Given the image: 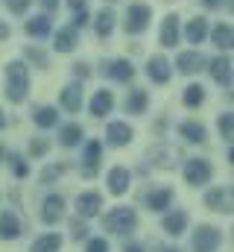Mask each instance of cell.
Here are the masks:
<instances>
[{
    "label": "cell",
    "mask_w": 234,
    "mask_h": 252,
    "mask_svg": "<svg viewBox=\"0 0 234 252\" xmlns=\"http://www.w3.org/2000/svg\"><path fill=\"white\" fill-rule=\"evenodd\" d=\"M146 73H149V79H152V82L164 85V82L170 79V62H167L164 56H152L149 64H146Z\"/></svg>",
    "instance_id": "cell-14"
},
{
    "label": "cell",
    "mask_w": 234,
    "mask_h": 252,
    "mask_svg": "<svg viewBox=\"0 0 234 252\" xmlns=\"http://www.w3.org/2000/svg\"><path fill=\"white\" fill-rule=\"evenodd\" d=\"M88 252H109V241H106V238H94V241H88Z\"/></svg>",
    "instance_id": "cell-36"
},
{
    "label": "cell",
    "mask_w": 234,
    "mask_h": 252,
    "mask_svg": "<svg viewBox=\"0 0 234 252\" xmlns=\"http://www.w3.org/2000/svg\"><path fill=\"white\" fill-rule=\"evenodd\" d=\"M6 35H9V27H6V24H0V38H6Z\"/></svg>",
    "instance_id": "cell-46"
},
{
    "label": "cell",
    "mask_w": 234,
    "mask_h": 252,
    "mask_svg": "<svg viewBox=\"0 0 234 252\" xmlns=\"http://www.w3.org/2000/svg\"><path fill=\"white\" fill-rule=\"evenodd\" d=\"M32 121L41 126V129H50V126L58 124V115H56V109H53V106H41V109H35Z\"/></svg>",
    "instance_id": "cell-29"
},
{
    "label": "cell",
    "mask_w": 234,
    "mask_h": 252,
    "mask_svg": "<svg viewBox=\"0 0 234 252\" xmlns=\"http://www.w3.org/2000/svg\"><path fill=\"white\" fill-rule=\"evenodd\" d=\"M106 182H109V190H112L115 196H120V193H126L129 182H132V176H129V170H126V167H112Z\"/></svg>",
    "instance_id": "cell-15"
},
{
    "label": "cell",
    "mask_w": 234,
    "mask_h": 252,
    "mask_svg": "<svg viewBox=\"0 0 234 252\" xmlns=\"http://www.w3.org/2000/svg\"><path fill=\"white\" fill-rule=\"evenodd\" d=\"M202 3H205L208 9H220V6H223V0H202Z\"/></svg>",
    "instance_id": "cell-44"
},
{
    "label": "cell",
    "mask_w": 234,
    "mask_h": 252,
    "mask_svg": "<svg viewBox=\"0 0 234 252\" xmlns=\"http://www.w3.org/2000/svg\"><path fill=\"white\" fill-rule=\"evenodd\" d=\"M70 232H73V238H76V241H82V238H85V232H88V229H85V226H82V223H79V220H73V223H70Z\"/></svg>",
    "instance_id": "cell-39"
},
{
    "label": "cell",
    "mask_w": 234,
    "mask_h": 252,
    "mask_svg": "<svg viewBox=\"0 0 234 252\" xmlns=\"http://www.w3.org/2000/svg\"><path fill=\"white\" fill-rule=\"evenodd\" d=\"M167 252H178V250H167Z\"/></svg>",
    "instance_id": "cell-51"
},
{
    "label": "cell",
    "mask_w": 234,
    "mask_h": 252,
    "mask_svg": "<svg viewBox=\"0 0 234 252\" xmlns=\"http://www.w3.org/2000/svg\"><path fill=\"white\" fill-rule=\"evenodd\" d=\"M41 3H44V9H50V12L58 6V0H41Z\"/></svg>",
    "instance_id": "cell-45"
},
{
    "label": "cell",
    "mask_w": 234,
    "mask_h": 252,
    "mask_svg": "<svg viewBox=\"0 0 234 252\" xmlns=\"http://www.w3.org/2000/svg\"><path fill=\"white\" fill-rule=\"evenodd\" d=\"M58 97H61V106H64L67 112H79V106H82V88H79V82L64 85V88L58 91Z\"/></svg>",
    "instance_id": "cell-13"
},
{
    "label": "cell",
    "mask_w": 234,
    "mask_h": 252,
    "mask_svg": "<svg viewBox=\"0 0 234 252\" xmlns=\"http://www.w3.org/2000/svg\"><path fill=\"white\" fill-rule=\"evenodd\" d=\"M112 109H115V97H112V91H97L94 100H91V115H94V118H103V115H109Z\"/></svg>",
    "instance_id": "cell-18"
},
{
    "label": "cell",
    "mask_w": 234,
    "mask_h": 252,
    "mask_svg": "<svg viewBox=\"0 0 234 252\" xmlns=\"http://www.w3.org/2000/svg\"><path fill=\"white\" fill-rule=\"evenodd\" d=\"M100 208H103V196L100 193H94V190L79 193V199H76V214L79 217H97Z\"/></svg>",
    "instance_id": "cell-8"
},
{
    "label": "cell",
    "mask_w": 234,
    "mask_h": 252,
    "mask_svg": "<svg viewBox=\"0 0 234 252\" xmlns=\"http://www.w3.org/2000/svg\"><path fill=\"white\" fill-rule=\"evenodd\" d=\"M73 73H76V76H85V79H88V76H91V67H88L85 62H76V64H73Z\"/></svg>",
    "instance_id": "cell-40"
},
{
    "label": "cell",
    "mask_w": 234,
    "mask_h": 252,
    "mask_svg": "<svg viewBox=\"0 0 234 252\" xmlns=\"http://www.w3.org/2000/svg\"><path fill=\"white\" fill-rule=\"evenodd\" d=\"M103 223H106L109 232H115V235H126V232L135 229L138 214H135L132 208H126V205H120V208H115V211H109V217H106Z\"/></svg>",
    "instance_id": "cell-2"
},
{
    "label": "cell",
    "mask_w": 234,
    "mask_h": 252,
    "mask_svg": "<svg viewBox=\"0 0 234 252\" xmlns=\"http://www.w3.org/2000/svg\"><path fill=\"white\" fill-rule=\"evenodd\" d=\"M126 112L129 115H144L146 112V91L144 88H132L126 97Z\"/></svg>",
    "instance_id": "cell-22"
},
{
    "label": "cell",
    "mask_w": 234,
    "mask_h": 252,
    "mask_svg": "<svg viewBox=\"0 0 234 252\" xmlns=\"http://www.w3.org/2000/svg\"><path fill=\"white\" fill-rule=\"evenodd\" d=\"M126 252H144V250H141V247H135V244H132V247H126Z\"/></svg>",
    "instance_id": "cell-47"
},
{
    "label": "cell",
    "mask_w": 234,
    "mask_h": 252,
    "mask_svg": "<svg viewBox=\"0 0 234 252\" xmlns=\"http://www.w3.org/2000/svg\"><path fill=\"white\" fill-rule=\"evenodd\" d=\"M211 41H214L220 50H232V47H234V27H229V24H220V27H214V32H211Z\"/></svg>",
    "instance_id": "cell-20"
},
{
    "label": "cell",
    "mask_w": 234,
    "mask_h": 252,
    "mask_svg": "<svg viewBox=\"0 0 234 252\" xmlns=\"http://www.w3.org/2000/svg\"><path fill=\"white\" fill-rule=\"evenodd\" d=\"M12 173H15V176H21V179H24V176H27V173H29V167H27V164H24V161H21V158H18V156H12Z\"/></svg>",
    "instance_id": "cell-35"
},
{
    "label": "cell",
    "mask_w": 234,
    "mask_h": 252,
    "mask_svg": "<svg viewBox=\"0 0 234 252\" xmlns=\"http://www.w3.org/2000/svg\"><path fill=\"white\" fill-rule=\"evenodd\" d=\"M184 35H187V41H190V44H202V38L208 35V24H205L202 18H193V21H187Z\"/></svg>",
    "instance_id": "cell-27"
},
{
    "label": "cell",
    "mask_w": 234,
    "mask_h": 252,
    "mask_svg": "<svg viewBox=\"0 0 234 252\" xmlns=\"http://www.w3.org/2000/svg\"><path fill=\"white\" fill-rule=\"evenodd\" d=\"M176 67H178L181 73H196V70H202V67H205V56H202V53H196V50L178 53V59H176Z\"/></svg>",
    "instance_id": "cell-11"
},
{
    "label": "cell",
    "mask_w": 234,
    "mask_h": 252,
    "mask_svg": "<svg viewBox=\"0 0 234 252\" xmlns=\"http://www.w3.org/2000/svg\"><path fill=\"white\" fill-rule=\"evenodd\" d=\"M170 202H173V190L170 188H158L146 196V205L152 211H164V208H170Z\"/></svg>",
    "instance_id": "cell-23"
},
{
    "label": "cell",
    "mask_w": 234,
    "mask_h": 252,
    "mask_svg": "<svg viewBox=\"0 0 234 252\" xmlns=\"http://www.w3.org/2000/svg\"><path fill=\"white\" fill-rule=\"evenodd\" d=\"M3 156H6V150H3V147H0V161H3Z\"/></svg>",
    "instance_id": "cell-50"
},
{
    "label": "cell",
    "mask_w": 234,
    "mask_h": 252,
    "mask_svg": "<svg viewBox=\"0 0 234 252\" xmlns=\"http://www.w3.org/2000/svg\"><path fill=\"white\" fill-rule=\"evenodd\" d=\"M229 161H232V164H234V147H232V153H229Z\"/></svg>",
    "instance_id": "cell-49"
},
{
    "label": "cell",
    "mask_w": 234,
    "mask_h": 252,
    "mask_svg": "<svg viewBox=\"0 0 234 252\" xmlns=\"http://www.w3.org/2000/svg\"><path fill=\"white\" fill-rule=\"evenodd\" d=\"M205 205L214 211H234V190L232 188H211L205 193Z\"/></svg>",
    "instance_id": "cell-6"
},
{
    "label": "cell",
    "mask_w": 234,
    "mask_h": 252,
    "mask_svg": "<svg viewBox=\"0 0 234 252\" xmlns=\"http://www.w3.org/2000/svg\"><path fill=\"white\" fill-rule=\"evenodd\" d=\"M47 153V141H32L29 144V156H44Z\"/></svg>",
    "instance_id": "cell-38"
},
{
    "label": "cell",
    "mask_w": 234,
    "mask_h": 252,
    "mask_svg": "<svg viewBox=\"0 0 234 252\" xmlns=\"http://www.w3.org/2000/svg\"><path fill=\"white\" fill-rule=\"evenodd\" d=\"M161 226H164V232H167V235H181V232H184V226H187V214H184V211H173V214H167V217H164V223H161Z\"/></svg>",
    "instance_id": "cell-25"
},
{
    "label": "cell",
    "mask_w": 234,
    "mask_h": 252,
    "mask_svg": "<svg viewBox=\"0 0 234 252\" xmlns=\"http://www.w3.org/2000/svg\"><path fill=\"white\" fill-rule=\"evenodd\" d=\"M149 18H152V12H149L146 3H132L129 12H126V32H129V35L144 32V30L149 27Z\"/></svg>",
    "instance_id": "cell-3"
},
{
    "label": "cell",
    "mask_w": 234,
    "mask_h": 252,
    "mask_svg": "<svg viewBox=\"0 0 234 252\" xmlns=\"http://www.w3.org/2000/svg\"><path fill=\"white\" fill-rule=\"evenodd\" d=\"M211 164L205 161V158H190L187 164H184V179H187V185H205L208 179H211Z\"/></svg>",
    "instance_id": "cell-5"
},
{
    "label": "cell",
    "mask_w": 234,
    "mask_h": 252,
    "mask_svg": "<svg viewBox=\"0 0 234 252\" xmlns=\"http://www.w3.org/2000/svg\"><path fill=\"white\" fill-rule=\"evenodd\" d=\"M220 241H223L220 229H214V226H199L196 235H193V250L196 252H214L220 247Z\"/></svg>",
    "instance_id": "cell-4"
},
{
    "label": "cell",
    "mask_w": 234,
    "mask_h": 252,
    "mask_svg": "<svg viewBox=\"0 0 234 252\" xmlns=\"http://www.w3.org/2000/svg\"><path fill=\"white\" fill-rule=\"evenodd\" d=\"M161 44H164V47H176V44H178V18H176V15H167V18H164Z\"/></svg>",
    "instance_id": "cell-21"
},
{
    "label": "cell",
    "mask_w": 234,
    "mask_h": 252,
    "mask_svg": "<svg viewBox=\"0 0 234 252\" xmlns=\"http://www.w3.org/2000/svg\"><path fill=\"white\" fill-rule=\"evenodd\" d=\"M61 173H64V164H56V167H47V170L41 173V179H44V182H53V179L61 176Z\"/></svg>",
    "instance_id": "cell-37"
},
{
    "label": "cell",
    "mask_w": 234,
    "mask_h": 252,
    "mask_svg": "<svg viewBox=\"0 0 234 252\" xmlns=\"http://www.w3.org/2000/svg\"><path fill=\"white\" fill-rule=\"evenodd\" d=\"M27 35H32V38H44V35H50V18H47V15L29 18V21H27Z\"/></svg>",
    "instance_id": "cell-26"
},
{
    "label": "cell",
    "mask_w": 234,
    "mask_h": 252,
    "mask_svg": "<svg viewBox=\"0 0 234 252\" xmlns=\"http://www.w3.org/2000/svg\"><path fill=\"white\" fill-rule=\"evenodd\" d=\"M94 30H97V35L100 38H109L112 35V30H115V12L106 6L100 15H97V21H94Z\"/></svg>",
    "instance_id": "cell-24"
},
{
    "label": "cell",
    "mask_w": 234,
    "mask_h": 252,
    "mask_svg": "<svg viewBox=\"0 0 234 252\" xmlns=\"http://www.w3.org/2000/svg\"><path fill=\"white\" fill-rule=\"evenodd\" d=\"M106 138H109L112 147H126L132 141V126L120 124V121H112V124L106 126Z\"/></svg>",
    "instance_id": "cell-10"
},
{
    "label": "cell",
    "mask_w": 234,
    "mask_h": 252,
    "mask_svg": "<svg viewBox=\"0 0 234 252\" xmlns=\"http://www.w3.org/2000/svg\"><path fill=\"white\" fill-rule=\"evenodd\" d=\"M211 76H214V82H217V85H232V82H234L232 62H229L226 56L214 59V62H211Z\"/></svg>",
    "instance_id": "cell-12"
},
{
    "label": "cell",
    "mask_w": 234,
    "mask_h": 252,
    "mask_svg": "<svg viewBox=\"0 0 234 252\" xmlns=\"http://www.w3.org/2000/svg\"><path fill=\"white\" fill-rule=\"evenodd\" d=\"M85 24H88V9H79V12H76V21H73V27L79 30V27H85Z\"/></svg>",
    "instance_id": "cell-41"
},
{
    "label": "cell",
    "mask_w": 234,
    "mask_h": 252,
    "mask_svg": "<svg viewBox=\"0 0 234 252\" xmlns=\"http://www.w3.org/2000/svg\"><path fill=\"white\" fill-rule=\"evenodd\" d=\"M58 141H61L64 147H76V144L82 141V126H76V124L61 126V135H58Z\"/></svg>",
    "instance_id": "cell-31"
},
{
    "label": "cell",
    "mask_w": 234,
    "mask_h": 252,
    "mask_svg": "<svg viewBox=\"0 0 234 252\" xmlns=\"http://www.w3.org/2000/svg\"><path fill=\"white\" fill-rule=\"evenodd\" d=\"M3 126H6V118H3V109H0V129H3Z\"/></svg>",
    "instance_id": "cell-48"
},
{
    "label": "cell",
    "mask_w": 234,
    "mask_h": 252,
    "mask_svg": "<svg viewBox=\"0 0 234 252\" xmlns=\"http://www.w3.org/2000/svg\"><path fill=\"white\" fill-rule=\"evenodd\" d=\"M64 217V199L58 196V193H50L47 199H44V205H41V220L47 223V226H53Z\"/></svg>",
    "instance_id": "cell-7"
},
{
    "label": "cell",
    "mask_w": 234,
    "mask_h": 252,
    "mask_svg": "<svg viewBox=\"0 0 234 252\" xmlns=\"http://www.w3.org/2000/svg\"><path fill=\"white\" fill-rule=\"evenodd\" d=\"M106 76H112L117 82H126V79L135 76V67H132V62H126V59H115L112 64H106Z\"/></svg>",
    "instance_id": "cell-19"
},
{
    "label": "cell",
    "mask_w": 234,
    "mask_h": 252,
    "mask_svg": "<svg viewBox=\"0 0 234 252\" xmlns=\"http://www.w3.org/2000/svg\"><path fill=\"white\" fill-rule=\"evenodd\" d=\"M21 235V220L15 217V211H3L0 214V238L3 241H15Z\"/></svg>",
    "instance_id": "cell-16"
},
{
    "label": "cell",
    "mask_w": 234,
    "mask_h": 252,
    "mask_svg": "<svg viewBox=\"0 0 234 252\" xmlns=\"http://www.w3.org/2000/svg\"><path fill=\"white\" fill-rule=\"evenodd\" d=\"M79 44V35H76V27H64L56 32V50L58 53H73Z\"/></svg>",
    "instance_id": "cell-17"
},
{
    "label": "cell",
    "mask_w": 234,
    "mask_h": 252,
    "mask_svg": "<svg viewBox=\"0 0 234 252\" xmlns=\"http://www.w3.org/2000/svg\"><path fill=\"white\" fill-rule=\"evenodd\" d=\"M217 126H220V132H223V138H226V141H234V115H232V112L220 115Z\"/></svg>",
    "instance_id": "cell-33"
},
{
    "label": "cell",
    "mask_w": 234,
    "mask_h": 252,
    "mask_svg": "<svg viewBox=\"0 0 234 252\" xmlns=\"http://www.w3.org/2000/svg\"><path fill=\"white\" fill-rule=\"evenodd\" d=\"M202 100H205V88H202V85H187V88H184V106L193 109V106H199Z\"/></svg>",
    "instance_id": "cell-32"
},
{
    "label": "cell",
    "mask_w": 234,
    "mask_h": 252,
    "mask_svg": "<svg viewBox=\"0 0 234 252\" xmlns=\"http://www.w3.org/2000/svg\"><path fill=\"white\" fill-rule=\"evenodd\" d=\"M27 56H29V59H35L38 64H47V59H44V53H38V50H27Z\"/></svg>",
    "instance_id": "cell-42"
},
{
    "label": "cell",
    "mask_w": 234,
    "mask_h": 252,
    "mask_svg": "<svg viewBox=\"0 0 234 252\" xmlns=\"http://www.w3.org/2000/svg\"><path fill=\"white\" fill-rule=\"evenodd\" d=\"M29 3H32V0H6L9 12H15V15H24V12L29 9Z\"/></svg>",
    "instance_id": "cell-34"
},
{
    "label": "cell",
    "mask_w": 234,
    "mask_h": 252,
    "mask_svg": "<svg viewBox=\"0 0 234 252\" xmlns=\"http://www.w3.org/2000/svg\"><path fill=\"white\" fill-rule=\"evenodd\" d=\"M67 6H70L73 12H79V9H88V3H85V0H67Z\"/></svg>",
    "instance_id": "cell-43"
},
{
    "label": "cell",
    "mask_w": 234,
    "mask_h": 252,
    "mask_svg": "<svg viewBox=\"0 0 234 252\" xmlns=\"http://www.w3.org/2000/svg\"><path fill=\"white\" fill-rule=\"evenodd\" d=\"M29 91V70L24 62H12L6 67V97L12 103H21Z\"/></svg>",
    "instance_id": "cell-1"
},
{
    "label": "cell",
    "mask_w": 234,
    "mask_h": 252,
    "mask_svg": "<svg viewBox=\"0 0 234 252\" xmlns=\"http://www.w3.org/2000/svg\"><path fill=\"white\" fill-rule=\"evenodd\" d=\"M61 250V235H41L29 252H58Z\"/></svg>",
    "instance_id": "cell-30"
},
{
    "label": "cell",
    "mask_w": 234,
    "mask_h": 252,
    "mask_svg": "<svg viewBox=\"0 0 234 252\" xmlns=\"http://www.w3.org/2000/svg\"><path fill=\"white\" fill-rule=\"evenodd\" d=\"M178 132H181V138H187L190 144H202L205 138H208V132H205V126L193 124V121H187V124L178 126Z\"/></svg>",
    "instance_id": "cell-28"
},
{
    "label": "cell",
    "mask_w": 234,
    "mask_h": 252,
    "mask_svg": "<svg viewBox=\"0 0 234 252\" xmlns=\"http://www.w3.org/2000/svg\"><path fill=\"white\" fill-rule=\"evenodd\" d=\"M100 153H103V144H100V141H88V144H85V153H82V173H85V176H94V173H97Z\"/></svg>",
    "instance_id": "cell-9"
}]
</instances>
